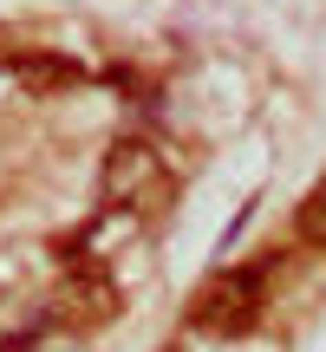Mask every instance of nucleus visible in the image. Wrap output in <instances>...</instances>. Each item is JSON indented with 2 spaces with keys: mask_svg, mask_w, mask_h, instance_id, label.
<instances>
[{
  "mask_svg": "<svg viewBox=\"0 0 326 352\" xmlns=\"http://www.w3.org/2000/svg\"><path fill=\"white\" fill-rule=\"evenodd\" d=\"M189 320H196L202 333H215V340L248 333L254 327V280L248 274H215L209 287H202V300L189 307Z\"/></svg>",
  "mask_w": 326,
  "mask_h": 352,
  "instance_id": "obj_1",
  "label": "nucleus"
},
{
  "mask_svg": "<svg viewBox=\"0 0 326 352\" xmlns=\"http://www.w3.org/2000/svg\"><path fill=\"white\" fill-rule=\"evenodd\" d=\"M163 176L157 164V144H144V138H118L111 151H105V202H118V209H138L144 202V189H151Z\"/></svg>",
  "mask_w": 326,
  "mask_h": 352,
  "instance_id": "obj_2",
  "label": "nucleus"
},
{
  "mask_svg": "<svg viewBox=\"0 0 326 352\" xmlns=\"http://www.w3.org/2000/svg\"><path fill=\"white\" fill-rule=\"evenodd\" d=\"M59 320H72V327H105V320H118V287L105 267H78L72 280L59 287Z\"/></svg>",
  "mask_w": 326,
  "mask_h": 352,
  "instance_id": "obj_3",
  "label": "nucleus"
},
{
  "mask_svg": "<svg viewBox=\"0 0 326 352\" xmlns=\"http://www.w3.org/2000/svg\"><path fill=\"white\" fill-rule=\"evenodd\" d=\"M7 65L26 78V85H72V78H78V65H65V59H33V52H7Z\"/></svg>",
  "mask_w": 326,
  "mask_h": 352,
  "instance_id": "obj_4",
  "label": "nucleus"
},
{
  "mask_svg": "<svg viewBox=\"0 0 326 352\" xmlns=\"http://www.w3.org/2000/svg\"><path fill=\"white\" fill-rule=\"evenodd\" d=\"M294 228H301V241L326 248V176H320V183L301 196V209H294Z\"/></svg>",
  "mask_w": 326,
  "mask_h": 352,
  "instance_id": "obj_5",
  "label": "nucleus"
},
{
  "mask_svg": "<svg viewBox=\"0 0 326 352\" xmlns=\"http://www.w3.org/2000/svg\"><path fill=\"white\" fill-rule=\"evenodd\" d=\"M0 59H7V52H0Z\"/></svg>",
  "mask_w": 326,
  "mask_h": 352,
  "instance_id": "obj_6",
  "label": "nucleus"
}]
</instances>
